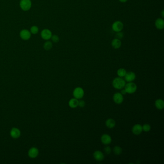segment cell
I'll use <instances>...</instances> for the list:
<instances>
[{"label":"cell","mask_w":164,"mask_h":164,"mask_svg":"<svg viewBox=\"0 0 164 164\" xmlns=\"http://www.w3.org/2000/svg\"><path fill=\"white\" fill-rule=\"evenodd\" d=\"M161 15L162 17L163 18L164 17V10H162L161 12Z\"/></svg>","instance_id":"4dcf8cb0"},{"label":"cell","mask_w":164,"mask_h":164,"mask_svg":"<svg viewBox=\"0 0 164 164\" xmlns=\"http://www.w3.org/2000/svg\"><path fill=\"white\" fill-rule=\"evenodd\" d=\"M11 136L15 139L18 138L20 135V132L19 129L17 128H13L10 132Z\"/></svg>","instance_id":"9a60e30c"},{"label":"cell","mask_w":164,"mask_h":164,"mask_svg":"<svg viewBox=\"0 0 164 164\" xmlns=\"http://www.w3.org/2000/svg\"><path fill=\"white\" fill-rule=\"evenodd\" d=\"M104 151H105V152L106 154H109L111 152V148L109 146H106L104 148Z\"/></svg>","instance_id":"4316f807"},{"label":"cell","mask_w":164,"mask_h":164,"mask_svg":"<svg viewBox=\"0 0 164 164\" xmlns=\"http://www.w3.org/2000/svg\"><path fill=\"white\" fill-rule=\"evenodd\" d=\"M78 100L76 98H72L70 100L69 102V105L70 107L72 108H76L78 106Z\"/></svg>","instance_id":"d6986e66"},{"label":"cell","mask_w":164,"mask_h":164,"mask_svg":"<svg viewBox=\"0 0 164 164\" xmlns=\"http://www.w3.org/2000/svg\"><path fill=\"white\" fill-rule=\"evenodd\" d=\"M51 39L54 43H57L59 41V37L57 35H52Z\"/></svg>","instance_id":"484cf974"},{"label":"cell","mask_w":164,"mask_h":164,"mask_svg":"<svg viewBox=\"0 0 164 164\" xmlns=\"http://www.w3.org/2000/svg\"><path fill=\"white\" fill-rule=\"evenodd\" d=\"M85 105V102L83 100H80L79 101H78V106H79L80 107H84Z\"/></svg>","instance_id":"83f0119b"},{"label":"cell","mask_w":164,"mask_h":164,"mask_svg":"<svg viewBox=\"0 0 164 164\" xmlns=\"http://www.w3.org/2000/svg\"><path fill=\"white\" fill-rule=\"evenodd\" d=\"M111 45L113 47V48L116 49H119L121 46V40L115 38L113 39V40L112 41Z\"/></svg>","instance_id":"5bb4252c"},{"label":"cell","mask_w":164,"mask_h":164,"mask_svg":"<svg viewBox=\"0 0 164 164\" xmlns=\"http://www.w3.org/2000/svg\"><path fill=\"white\" fill-rule=\"evenodd\" d=\"M113 151L116 155H120L122 153V149L118 146H116L113 148Z\"/></svg>","instance_id":"44dd1931"},{"label":"cell","mask_w":164,"mask_h":164,"mask_svg":"<svg viewBox=\"0 0 164 164\" xmlns=\"http://www.w3.org/2000/svg\"><path fill=\"white\" fill-rule=\"evenodd\" d=\"M126 70H125L124 68H119L118 71H117V74L118 76H119L120 77H124L126 74Z\"/></svg>","instance_id":"7402d4cb"},{"label":"cell","mask_w":164,"mask_h":164,"mask_svg":"<svg viewBox=\"0 0 164 164\" xmlns=\"http://www.w3.org/2000/svg\"><path fill=\"white\" fill-rule=\"evenodd\" d=\"M128 0H119V2H120L121 3H126Z\"/></svg>","instance_id":"f546056e"},{"label":"cell","mask_w":164,"mask_h":164,"mask_svg":"<svg viewBox=\"0 0 164 164\" xmlns=\"http://www.w3.org/2000/svg\"><path fill=\"white\" fill-rule=\"evenodd\" d=\"M41 37L44 40H49L52 36V33L50 30L44 29L41 32Z\"/></svg>","instance_id":"8992f818"},{"label":"cell","mask_w":164,"mask_h":164,"mask_svg":"<svg viewBox=\"0 0 164 164\" xmlns=\"http://www.w3.org/2000/svg\"><path fill=\"white\" fill-rule=\"evenodd\" d=\"M125 90L127 93L132 94L134 93L136 91L137 87V85L133 82H129V83L126 84L125 86Z\"/></svg>","instance_id":"7a4b0ae2"},{"label":"cell","mask_w":164,"mask_h":164,"mask_svg":"<svg viewBox=\"0 0 164 164\" xmlns=\"http://www.w3.org/2000/svg\"><path fill=\"white\" fill-rule=\"evenodd\" d=\"M155 106L158 109L162 110L164 107V101L162 99H158L155 102Z\"/></svg>","instance_id":"ac0fdd59"},{"label":"cell","mask_w":164,"mask_h":164,"mask_svg":"<svg viewBox=\"0 0 164 164\" xmlns=\"http://www.w3.org/2000/svg\"><path fill=\"white\" fill-rule=\"evenodd\" d=\"M38 150L36 148H32L29 151V155L31 158H35L38 156Z\"/></svg>","instance_id":"e0dca14e"},{"label":"cell","mask_w":164,"mask_h":164,"mask_svg":"<svg viewBox=\"0 0 164 164\" xmlns=\"http://www.w3.org/2000/svg\"><path fill=\"white\" fill-rule=\"evenodd\" d=\"M151 127L149 124H145L143 126V130L145 132H149L151 130Z\"/></svg>","instance_id":"cb8c5ba5"},{"label":"cell","mask_w":164,"mask_h":164,"mask_svg":"<svg viewBox=\"0 0 164 164\" xmlns=\"http://www.w3.org/2000/svg\"><path fill=\"white\" fill-rule=\"evenodd\" d=\"M31 32L27 30H23L20 32V36L23 40H29L31 37Z\"/></svg>","instance_id":"ba28073f"},{"label":"cell","mask_w":164,"mask_h":164,"mask_svg":"<svg viewBox=\"0 0 164 164\" xmlns=\"http://www.w3.org/2000/svg\"><path fill=\"white\" fill-rule=\"evenodd\" d=\"M39 31V27L36 26H33L30 28V32L33 34H37Z\"/></svg>","instance_id":"603a6c76"},{"label":"cell","mask_w":164,"mask_h":164,"mask_svg":"<svg viewBox=\"0 0 164 164\" xmlns=\"http://www.w3.org/2000/svg\"><path fill=\"white\" fill-rule=\"evenodd\" d=\"M116 39H118L119 40H121L124 37V34L121 31L116 32Z\"/></svg>","instance_id":"d4e9b609"},{"label":"cell","mask_w":164,"mask_h":164,"mask_svg":"<svg viewBox=\"0 0 164 164\" xmlns=\"http://www.w3.org/2000/svg\"><path fill=\"white\" fill-rule=\"evenodd\" d=\"M125 77V79L127 82H132V81H134L136 78V75L134 73L130 71L126 72Z\"/></svg>","instance_id":"8fae6325"},{"label":"cell","mask_w":164,"mask_h":164,"mask_svg":"<svg viewBox=\"0 0 164 164\" xmlns=\"http://www.w3.org/2000/svg\"><path fill=\"white\" fill-rule=\"evenodd\" d=\"M121 94H122V95H125V94H126V91H125V90H122L121 92Z\"/></svg>","instance_id":"f1b7e54d"},{"label":"cell","mask_w":164,"mask_h":164,"mask_svg":"<svg viewBox=\"0 0 164 164\" xmlns=\"http://www.w3.org/2000/svg\"><path fill=\"white\" fill-rule=\"evenodd\" d=\"M155 26L158 30H163L164 27V20L163 18H159L155 22Z\"/></svg>","instance_id":"4fadbf2b"},{"label":"cell","mask_w":164,"mask_h":164,"mask_svg":"<svg viewBox=\"0 0 164 164\" xmlns=\"http://www.w3.org/2000/svg\"><path fill=\"white\" fill-rule=\"evenodd\" d=\"M143 132V126L140 124H136L132 127V132L135 135H140Z\"/></svg>","instance_id":"9c48e42d"},{"label":"cell","mask_w":164,"mask_h":164,"mask_svg":"<svg viewBox=\"0 0 164 164\" xmlns=\"http://www.w3.org/2000/svg\"><path fill=\"white\" fill-rule=\"evenodd\" d=\"M112 85L115 89L121 90L125 86L126 82L123 78L120 77H118L113 80Z\"/></svg>","instance_id":"6da1fadb"},{"label":"cell","mask_w":164,"mask_h":164,"mask_svg":"<svg viewBox=\"0 0 164 164\" xmlns=\"http://www.w3.org/2000/svg\"><path fill=\"white\" fill-rule=\"evenodd\" d=\"M113 99L114 102L116 104H121L123 102L124 100L123 95L119 92H117L114 94Z\"/></svg>","instance_id":"52a82bcc"},{"label":"cell","mask_w":164,"mask_h":164,"mask_svg":"<svg viewBox=\"0 0 164 164\" xmlns=\"http://www.w3.org/2000/svg\"><path fill=\"white\" fill-rule=\"evenodd\" d=\"M84 94L83 89L81 88V87H77L76 89H74L73 91V95L74 97L77 99H81L83 97Z\"/></svg>","instance_id":"5b68a950"},{"label":"cell","mask_w":164,"mask_h":164,"mask_svg":"<svg viewBox=\"0 0 164 164\" xmlns=\"http://www.w3.org/2000/svg\"><path fill=\"white\" fill-rule=\"evenodd\" d=\"M124 25L122 22L120 21H116L114 23H113L112 28L113 31H115L116 32L121 31L123 29Z\"/></svg>","instance_id":"277c9868"},{"label":"cell","mask_w":164,"mask_h":164,"mask_svg":"<svg viewBox=\"0 0 164 164\" xmlns=\"http://www.w3.org/2000/svg\"><path fill=\"white\" fill-rule=\"evenodd\" d=\"M93 157L97 161H101L104 159V155L102 152L96 151L93 153Z\"/></svg>","instance_id":"7c38bea8"},{"label":"cell","mask_w":164,"mask_h":164,"mask_svg":"<svg viewBox=\"0 0 164 164\" xmlns=\"http://www.w3.org/2000/svg\"><path fill=\"white\" fill-rule=\"evenodd\" d=\"M105 125L108 128L112 129L116 126V122L113 119L109 118L105 121Z\"/></svg>","instance_id":"2e32d148"},{"label":"cell","mask_w":164,"mask_h":164,"mask_svg":"<svg viewBox=\"0 0 164 164\" xmlns=\"http://www.w3.org/2000/svg\"><path fill=\"white\" fill-rule=\"evenodd\" d=\"M43 47L45 49V50L49 51L53 48V43L50 41H47L44 44Z\"/></svg>","instance_id":"ffe728a7"},{"label":"cell","mask_w":164,"mask_h":164,"mask_svg":"<svg viewBox=\"0 0 164 164\" xmlns=\"http://www.w3.org/2000/svg\"><path fill=\"white\" fill-rule=\"evenodd\" d=\"M102 143L105 145L109 144L112 142V138L108 134L102 135L101 138Z\"/></svg>","instance_id":"30bf717a"},{"label":"cell","mask_w":164,"mask_h":164,"mask_svg":"<svg viewBox=\"0 0 164 164\" xmlns=\"http://www.w3.org/2000/svg\"><path fill=\"white\" fill-rule=\"evenodd\" d=\"M32 3L31 0H21L20 2V6L23 11L29 10L31 7Z\"/></svg>","instance_id":"3957f363"}]
</instances>
